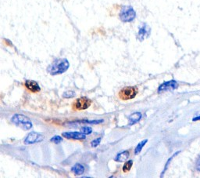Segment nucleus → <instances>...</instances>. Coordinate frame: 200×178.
I'll use <instances>...</instances> for the list:
<instances>
[{
    "instance_id": "nucleus-9",
    "label": "nucleus",
    "mask_w": 200,
    "mask_h": 178,
    "mask_svg": "<svg viewBox=\"0 0 200 178\" xmlns=\"http://www.w3.org/2000/svg\"><path fill=\"white\" fill-rule=\"evenodd\" d=\"M62 135L67 139L85 140L86 138L85 134L79 133V132H66V133H63Z\"/></svg>"
},
{
    "instance_id": "nucleus-5",
    "label": "nucleus",
    "mask_w": 200,
    "mask_h": 178,
    "mask_svg": "<svg viewBox=\"0 0 200 178\" xmlns=\"http://www.w3.org/2000/svg\"><path fill=\"white\" fill-rule=\"evenodd\" d=\"M92 104V100L88 97L83 96L81 98L77 99L73 104V108L74 110L78 111H82V110H85L88 108Z\"/></svg>"
},
{
    "instance_id": "nucleus-16",
    "label": "nucleus",
    "mask_w": 200,
    "mask_h": 178,
    "mask_svg": "<svg viewBox=\"0 0 200 178\" xmlns=\"http://www.w3.org/2000/svg\"><path fill=\"white\" fill-rule=\"evenodd\" d=\"M74 96H75V93L74 91H67L63 94V97H66V98H71V97H74Z\"/></svg>"
},
{
    "instance_id": "nucleus-20",
    "label": "nucleus",
    "mask_w": 200,
    "mask_h": 178,
    "mask_svg": "<svg viewBox=\"0 0 200 178\" xmlns=\"http://www.w3.org/2000/svg\"><path fill=\"white\" fill-rule=\"evenodd\" d=\"M196 169H198V171H200V155H199V157H198V160H197V162H196Z\"/></svg>"
},
{
    "instance_id": "nucleus-14",
    "label": "nucleus",
    "mask_w": 200,
    "mask_h": 178,
    "mask_svg": "<svg viewBox=\"0 0 200 178\" xmlns=\"http://www.w3.org/2000/svg\"><path fill=\"white\" fill-rule=\"evenodd\" d=\"M147 141H148V140H145V141H142V142H140V143H139L138 145V146L136 147L135 151V155L138 154L139 152H141L142 149L143 147L145 146V145L146 144Z\"/></svg>"
},
{
    "instance_id": "nucleus-18",
    "label": "nucleus",
    "mask_w": 200,
    "mask_h": 178,
    "mask_svg": "<svg viewBox=\"0 0 200 178\" xmlns=\"http://www.w3.org/2000/svg\"><path fill=\"white\" fill-rule=\"evenodd\" d=\"M62 141H63V138L60 136H55L52 138H51V141H52L55 144H59Z\"/></svg>"
},
{
    "instance_id": "nucleus-8",
    "label": "nucleus",
    "mask_w": 200,
    "mask_h": 178,
    "mask_svg": "<svg viewBox=\"0 0 200 178\" xmlns=\"http://www.w3.org/2000/svg\"><path fill=\"white\" fill-rule=\"evenodd\" d=\"M150 35V28L145 23L141 24L138 28V39L140 41H142L146 37Z\"/></svg>"
},
{
    "instance_id": "nucleus-19",
    "label": "nucleus",
    "mask_w": 200,
    "mask_h": 178,
    "mask_svg": "<svg viewBox=\"0 0 200 178\" xmlns=\"http://www.w3.org/2000/svg\"><path fill=\"white\" fill-rule=\"evenodd\" d=\"M100 142H101V138H100V137L99 138H97V139L94 140L93 141H92V143H91L92 147H93V148H95V147H97L98 145H99Z\"/></svg>"
},
{
    "instance_id": "nucleus-2",
    "label": "nucleus",
    "mask_w": 200,
    "mask_h": 178,
    "mask_svg": "<svg viewBox=\"0 0 200 178\" xmlns=\"http://www.w3.org/2000/svg\"><path fill=\"white\" fill-rule=\"evenodd\" d=\"M12 123H14L15 125L18 126L19 127L22 128L24 130H28L32 127V123L31 122L28 117L24 115H13L11 119Z\"/></svg>"
},
{
    "instance_id": "nucleus-13",
    "label": "nucleus",
    "mask_w": 200,
    "mask_h": 178,
    "mask_svg": "<svg viewBox=\"0 0 200 178\" xmlns=\"http://www.w3.org/2000/svg\"><path fill=\"white\" fill-rule=\"evenodd\" d=\"M129 155V152H128V151H125V152H121V153H119L117 155V157L115 158V160L117 162H124L128 159Z\"/></svg>"
},
{
    "instance_id": "nucleus-11",
    "label": "nucleus",
    "mask_w": 200,
    "mask_h": 178,
    "mask_svg": "<svg viewBox=\"0 0 200 178\" xmlns=\"http://www.w3.org/2000/svg\"><path fill=\"white\" fill-rule=\"evenodd\" d=\"M142 118V114L140 112H135V113H133L130 115L129 118H128V124L129 126H132V125L135 124L136 123H138Z\"/></svg>"
},
{
    "instance_id": "nucleus-12",
    "label": "nucleus",
    "mask_w": 200,
    "mask_h": 178,
    "mask_svg": "<svg viewBox=\"0 0 200 178\" xmlns=\"http://www.w3.org/2000/svg\"><path fill=\"white\" fill-rule=\"evenodd\" d=\"M71 171L76 175H82L85 172V167L80 163H77L72 167Z\"/></svg>"
},
{
    "instance_id": "nucleus-21",
    "label": "nucleus",
    "mask_w": 200,
    "mask_h": 178,
    "mask_svg": "<svg viewBox=\"0 0 200 178\" xmlns=\"http://www.w3.org/2000/svg\"><path fill=\"white\" fill-rule=\"evenodd\" d=\"M198 120H200V116L195 117V118H194V119H193V121H198Z\"/></svg>"
},
{
    "instance_id": "nucleus-15",
    "label": "nucleus",
    "mask_w": 200,
    "mask_h": 178,
    "mask_svg": "<svg viewBox=\"0 0 200 178\" xmlns=\"http://www.w3.org/2000/svg\"><path fill=\"white\" fill-rule=\"evenodd\" d=\"M132 165H133V162L132 161V160H130V161H128L125 162V164L124 165V166H123V171L125 173L128 172V171L131 169V168H132Z\"/></svg>"
},
{
    "instance_id": "nucleus-4",
    "label": "nucleus",
    "mask_w": 200,
    "mask_h": 178,
    "mask_svg": "<svg viewBox=\"0 0 200 178\" xmlns=\"http://www.w3.org/2000/svg\"><path fill=\"white\" fill-rule=\"evenodd\" d=\"M138 93V89L135 86H127L119 92V97L123 100H128L135 97Z\"/></svg>"
},
{
    "instance_id": "nucleus-10",
    "label": "nucleus",
    "mask_w": 200,
    "mask_h": 178,
    "mask_svg": "<svg viewBox=\"0 0 200 178\" xmlns=\"http://www.w3.org/2000/svg\"><path fill=\"white\" fill-rule=\"evenodd\" d=\"M24 86L32 93H38V92L41 90V88H40L38 84L35 81H32V80H27L25 83H24Z\"/></svg>"
},
{
    "instance_id": "nucleus-6",
    "label": "nucleus",
    "mask_w": 200,
    "mask_h": 178,
    "mask_svg": "<svg viewBox=\"0 0 200 178\" xmlns=\"http://www.w3.org/2000/svg\"><path fill=\"white\" fill-rule=\"evenodd\" d=\"M43 139H44V136L38 134V133H36V132H32V133L28 134L26 139L24 140V144L25 145L36 144L42 141Z\"/></svg>"
},
{
    "instance_id": "nucleus-3",
    "label": "nucleus",
    "mask_w": 200,
    "mask_h": 178,
    "mask_svg": "<svg viewBox=\"0 0 200 178\" xmlns=\"http://www.w3.org/2000/svg\"><path fill=\"white\" fill-rule=\"evenodd\" d=\"M136 13L131 6H124L121 9L119 17L123 22H131L135 18Z\"/></svg>"
},
{
    "instance_id": "nucleus-7",
    "label": "nucleus",
    "mask_w": 200,
    "mask_h": 178,
    "mask_svg": "<svg viewBox=\"0 0 200 178\" xmlns=\"http://www.w3.org/2000/svg\"><path fill=\"white\" fill-rule=\"evenodd\" d=\"M178 86V82L175 80H171L169 82H165L164 83L162 84L158 89V93H162L165 91L173 90L174 89H177Z\"/></svg>"
},
{
    "instance_id": "nucleus-1",
    "label": "nucleus",
    "mask_w": 200,
    "mask_h": 178,
    "mask_svg": "<svg viewBox=\"0 0 200 178\" xmlns=\"http://www.w3.org/2000/svg\"><path fill=\"white\" fill-rule=\"evenodd\" d=\"M70 67V63L67 59L62 58V59L56 60L53 63H52L47 68V72L52 75H56L66 72L67 69Z\"/></svg>"
},
{
    "instance_id": "nucleus-17",
    "label": "nucleus",
    "mask_w": 200,
    "mask_h": 178,
    "mask_svg": "<svg viewBox=\"0 0 200 178\" xmlns=\"http://www.w3.org/2000/svg\"><path fill=\"white\" fill-rule=\"evenodd\" d=\"M81 131H82V134H85V135H86V134H92V128L88 127V126H85V127H83V128H82Z\"/></svg>"
}]
</instances>
